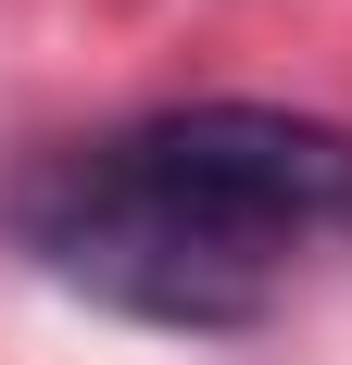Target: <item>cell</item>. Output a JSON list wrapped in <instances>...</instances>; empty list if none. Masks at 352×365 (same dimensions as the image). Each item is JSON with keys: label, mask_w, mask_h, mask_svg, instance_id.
<instances>
[{"label": "cell", "mask_w": 352, "mask_h": 365, "mask_svg": "<svg viewBox=\"0 0 352 365\" xmlns=\"http://www.w3.org/2000/svg\"><path fill=\"white\" fill-rule=\"evenodd\" d=\"M0 240L88 315L239 340L352 264V126L302 101H151L38 139L0 177Z\"/></svg>", "instance_id": "obj_1"}]
</instances>
